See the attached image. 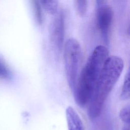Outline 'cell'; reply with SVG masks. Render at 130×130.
I'll list each match as a JSON object with an SVG mask.
<instances>
[{
    "instance_id": "11",
    "label": "cell",
    "mask_w": 130,
    "mask_h": 130,
    "mask_svg": "<svg viewBox=\"0 0 130 130\" xmlns=\"http://www.w3.org/2000/svg\"><path fill=\"white\" fill-rule=\"evenodd\" d=\"M129 106H126L121 109L119 113V117L121 120L126 124L129 123Z\"/></svg>"
},
{
    "instance_id": "14",
    "label": "cell",
    "mask_w": 130,
    "mask_h": 130,
    "mask_svg": "<svg viewBox=\"0 0 130 130\" xmlns=\"http://www.w3.org/2000/svg\"><path fill=\"white\" fill-rule=\"evenodd\" d=\"M123 130H129V128H125V129H124Z\"/></svg>"
},
{
    "instance_id": "6",
    "label": "cell",
    "mask_w": 130,
    "mask_h": 130,
    "mask_svg": "<svg viewBox=\"0 0 130 130\" xmlns=\"http://www.w3.org/2000/svg\"><path fill=\"white\" fill-rule=\"evenodd\" d=\"M66 114L68 130H85L81 118L73 107H68Z\"/></svg>"
},
{
    "instance_id": "8",
    "label": "cell",
    "mask_w": 130,
    "mask_h": 130,
    "mask_svg": "<svg viewBox=\"0 0 130 130\" xmlns=\"http://www.w3.org/2000/svg\"><path fill=\"white\" fill-rule=\"evenodd\" d=\"M41 6L47 13L50 15L57 13L58 7V0H39Z\"/></svg>"
},
{
    "instance_id": "5",
    "label": "cell",
    "mask_w": 130,
    "mask_h": 130,
    "mask_svg": "<svg viewBox=\"0 0 130 130\" xmlns=\"http://www.w3.org/2000/svg\"><path fill=\"white\" fill-rule=\"evenodd\" d=\"M97 24L102 38L106 43H108L109 32L111 26L113 12L112 8L105 4L96 8Z\"/></svg>"
},
{
    "instance_id": "10",
    "label": "cell",
    "mask_w": 130,
    "mask_h": 130,
    "mask_svg": "<svg viewBox=\"0 0 130 130\" xmlns=\"http://www.w3.org/2000/svg\"><path fill=\"white\" fill-rule=\"evenodd\" d=\"M75 9L78 15L81 17L84 16L87 10V0H74Z\"/></svg>"
},
{
    "instance_id": "3",
    "label": "cell",
    "mask_w": 130,
    "mask_h": 130,
    "mask_svg": "<svg viewBox=\"0 0 130 130\" xmlns=\"http://www.w3.org/2000/svg\"><path fill=\"white\" fill-rule=\"evenodd\" d=\"M81 55V48L79 42L74 38L68 39L64 46L63 58L67 81L73 91L79 76Z\"/></svg>"
},
{
    "instance_id": "9",
    "label": "cell",
    "mask_w": 130,
    "mask_h": 130,
    "mask_svg": "<svg viewBox=\"0 0 130 130\" xmlns=\"http://www.w3.org/2000/svg\"><path fill=\"white\" fill-rule=\"evenodd\" d=\"M129 71L128 70L125 74L123 84L120 93V99L122 100H127L130 97V86H129Z\"/></svg>"
},
{
    "instance_id": "2",
    "label": "cell",
    "mask_w": 130,
    "mask_h": 130,
    "mask_svg": "<svg viewBox=\"0 0 130 130\" xmlns=\"http://www.w3.org/2000/svg\"><path fill=\"white\" fill-rule=\"evenodd\" d=\"M108 54L106 46H96L79 74L74 92L75 100L80 107L88 104Z\"/></svg>"
},
{
    "instance_id": "1",
    "label": "cell",
    "mask_w": 130,
    "mask_h": 130,
    "mask_svg": "<svg viewBox=\"0 0 130 130\" xmlns=\"http://www.w3.org/2000/svg\"><path fill=\"white\" fill-rule=\"evenodd\" d=\"M123 67V60L120 57L111 55L107 57L88 104L90 118H96L101 114L105 102L118 80Z\"/></svg>"
},
{
    "instance_id": "4",
    "label": "cell",
    "mask_w": 130,
    "mask_h": 130,
    "mask_svg": "<svg viewBox=\"0 0 130 130\" xmlns=\"http://www.w3.org/2000/svg\"><path fill=\"white\" fill-rule=\"evenodd\" d=\"M50 43L52 50L58 55L63 47L64 37V17L60 10L52 20L49 28Z\"/></svg>"
},
{
    "instance_id": "12",
    "label": "cell",
    "mask_w": 130,
    "mask_h": 130,
    "mask_svg": "<svg viewBox=\"0 0 130 130\" xmlns=\"http://www.w3.org/2000/svg\"><path fill=\"white\" fill-rule=\"evenodd\" d=\"M10 73L5 62L0 58V77L8 78L10 77Z\"/></svg>"
},
{
    "instance_id": "13",
    "label": "cell",
    "mask_w": 130,
    "mask_h": 130,
    "mask_svg": "<svg viewBox=\"0 0 130 130\" xmlns=\"http://www.w3.org/2000/svg\"><path fill=\"white\" fill-rule=\"evenodd\" d=\"M96 8H99L103 5L106 4V0H95Z\"/></svg>"
},
{
    "instance_id": "7",
    "label": "cell",
    "mask_w": 130,
    "mask_h": 130,
    "mask_svg": "<svg viewBox=\"0 0 130 130\" xmlns=\"http://www.w3.org/2000/svg\"><path fill=\"white\" fill-rule=\"evenodd\" d=\"M29 1L36 23L39 25H42L43 22V17L41 8V4L40 1L29 0Z\"/></svg>"
}]
</instances>
